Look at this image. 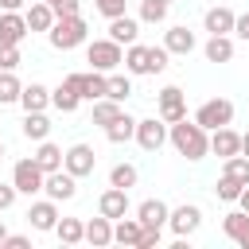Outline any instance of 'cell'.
I'll list each match as a JSON object with an SVG mask.
<instances>
[{
    "label": "cell",
    "instance_id": "6da1fadb",
    "mask_svg": "<svg viewBox=\"0 0 249 249\" xmlns=\"http://www.w3.org/2000/svg\"><path fill=\"white\" fill-rule=\"evenodd\" d=\"M167 140H171V148L183 156V160H206L210 156V132L198 124V121H175V124H167Z\"/></svg>",
    "mask_w": 249,
    "mask_h": 249
},
{
    "label": "cell",
    "instance_id": "7a4b0ae2",
    "mask_svg": "<svg viewBox=\"0 0 249 249\" xmlns=\"http://www.w3.org/2000/svg\"><path fill=\"white\" fill-rule=\"evenodd\" d=\"M86 35H89V27H86L82 12H78V16H58V19H54V27L47 31V39H51V47H54V51H74V47H82V43H86Z\"/></svg>",
    "mask_w": 249,
    "mask_h": 249
},
{
    "label": "cell",
    "instance_id": "3957f363",
    "mask_svg": "<svg viewBox=\"0 0 249 249\" xmlns=\"http://www.w3.org/2000/svg\"><path fill=\"white\" fill-rule=\"evenodd\" d=\"M86 62L93 66V70H101V74H113L121 62H124V47L117 43V39H93L89 47H86Z\"/></svg>",
    "mask_w": 249,
    "mask_h": 249
},
{
    "label": "cell",
    "instance_id": "277c9868",
    "mask_svg": "<svg viewBox=\"0 0 249 249\" xmlns=\"http://www.w3.org/2000/svg\"><path fill=\"white\" fill-rule=\"evenodd\" d=\"M12 183H16V191L19 195H39L43 191V183H47V171L35 163V156H27V160H16V167H12Z\"/></svg>",
    "mask_w": 249,
    "mask_h": 249
},
{
    "label": "cell",
    "instance_id": "5b68a950",
    "mask_svg": "<svg viewBox=\"0 0 249 249\" xmlns=\"http://www.w3.org/2000/svg\"><path fill=\"white\" fill-rule=\"evenodd\" d=\"M195 121H198L206 132H214V128H222V124L233 121V101H230V97H210V101H202V105L195 109Z\"/></svg>",
    "mask_w": 249,
    "mask_h": 249
},
{
    "label": "cell",
    "instance_id": "8992f818",
    "mask_svg": "<svg viewBox=\"0 0 249 249\" xmlns=\"http://www.w3.org/2000/svg\"><path fill=\"white\" fill-rule=\"evenodd\" d=\"M156 109H160V117H163L167 124H175V121L187 117V93H183L179 86H163V89L156 93Z\"/></svg>",
    "mask_w": 249,
    "mask_h": 249
},
{
    "label": "cell",
    "instance_id": "52a82bcc",
    "mask_svg": "<svg viewBox=\"0 0 249 249\" xmlns=\"http://www.w3.org/2000/svg\"><path fill=\"white\" fill-rule=\"evenodd\" d=\"M198 226H202V210L195 202H179L171 210V218H167V230L175 237H191V233H198Z\"/></svg>",
    "mask_w": 249,
    "mask_h": 249
},
{
    "label": "cell",
    "instance_id": "ba28073f",
    "mask_svg": "<svg viewBox=\"0 0 249 249\" xmlns=\"http://www.w3.org/2000/svg\"><path fill=\"white\" fill-rule=\"evenodd\" d=\"M136 144L144 148V152H160L163 144H167V121L160 117H144V121H136Z\"/></svg>",
    "mask_w": 249,
    "mask_h": 249
},
{
    "label": "cell",
    "instance_id": "9c48e42d",
    "mask_svg": "<svg viewBox=\"0 0 249 249\" xmlns=\"http://www.w3.org/2000/svg\"><path fill=\"white\" fill-rule=\"evenodd\" d=\"M43 195H47V198H54V202H70V198L78 195V175H70L66 167H58V171H47Z\"/></svg>",
    "mask_w": 249,
    "mask_h": 249
},
{
    "label": "cell",
    "instance_id": "30bf717a",
    "mask_svg": "<svg viewBox=\"0 0 249 249\" xmlns=\"http://www.w3.org/2000/svg\"><path fill=\"white\" fill-rule=\"evenodd\" d=\"M27 226L39 230V233H54V226H58V202L54 198H35L27 206Z\"/></svg>",
    "mask_w": 249,
    "mask_h": 249
},
{
    "label": "cell",
    "instance_id": "8fae6325",
    "mask_svg": "<svg viewBox=\"0 0 249 249\" xmlns=\"http://www.w3.org/2000/svg\"><path fill=\"white\" fill-rule=\"evenodd\" d=\"M62 167H66L70 175L86 179V175H93V167H97V152H93L89 144H70V148H66V160H62Z\"/></svg>",
    "mask_w": 249,
    "mask_h": 249
},
{
    "label": "cell",
    "instance_id": "7c38bea8",
    "mask_svg": "<svg viewBox=\"0 0 249 249\" xmlns=\"http://www.w3.org/2000/svg\"><path fill=\"white\" fill-rule=\"evenodd\" d=\"M27 19L23 12H0V47H19L27 39Z\"/></svg>",
    "mask_w": 249,
    "mask_h": 249
},
{
    "label": "cell",
    "instance_id": "4fadbf2b",
    "mask_svg": "<svg viewBox=\"0 0 249 249\" xmlns=\"http://www.w3.org/2000/svg\"><path fill=\"white\" fill-rule=\"evenodd\" d=\"M97 214H105V218H124L128 214V191L124 187H105L101 191V198H97Z\"/></svg>",
    "mask_w": 249,
    "mask_h": 249
},
{
    "label": "cell",
    "instance_id": "5bb4252c",
    "mask_svg": "<svg viewBox=\"0 0 249 249\" xmlns=\"http://www.w3.org/2000/svg\"><path fill=\"white\" fill-rule=\"evenodd\" d=\"M163 47H167L171 54H191V51L198 47V39H195V31H191L187 23H171V27L163 31Z\"/></svg>",
    "mask_w": 249,
    "mask_h": 249
},
{
    "label": "cell",
    "instance_id": "9a60e30c",
    "mask_svg": "<svg viewBox=\"0 0 249 249\" xmlns=\"http://www.w3.org/2000/svg\"><path fill=\"white\" fill-rule=\"evenodd\" d=\"M210 152H214V156H222V160L237 156V152H241V132H233L230 124L214 128V132H210Z\"/></svg>",
    "mask_w": 249,
    "mask_h": 249
},
{
    "label": "cell",
    "instance_id": "2e32d148",
    "mask_svg": "<svg viewBox=\"0 0 249 249\" xmlns=\"http://www.w3.org/2000/svg\"><path fill=\"white\" fill-rule=\"evenodd\" d=\"M136 218H140L144 226H152V230H163L167 218H171V206H167L163 198H144V202L136 206Z\"/></svg>",
    "mask_w": 249,
    "mask_h": 249
},
{
    "label": "cell",
    "instance_id": "e0dca14e",
    "mask_svg": "<svg viewBox=\"0 0 249 249\" xmlns=\"http://www.w3.org/2000/svg\"><path fill=\"white\" fill-rule=\"evenodd\" d=\"M23 19H27V27H31V31H43V35H47V31L54 27V19H58V16H54V8H51L47 0H35V4H27V8H23Z\"/></svg>",
    "mask_w": 249,
    "mask_h": 249
},
{
    "label": "cell",
    "instance_id": "ac0fdd59",
    "mask_svg": "<svg viewBox=\"0 0 249 249\" xmlns=\"http://www.w3.org/2000/svg\"><path fill=\"white\" fill-rule=\"evenodd\" d=\"M233 23H237V16H233L226 4L206 8V16H202V27H206L210 35H233Z\"/></svg>",
    "mask_w": 249,
    "mask_h": 249
},
{
    "label": "cell",
    "instance_id": "d6986e66",
    "mask_svg": "<svg viewBox=\"0 0 249 249\" xmlns=\"http://www.w3.org/2000/svg\"><path fill=\"white\" fill-rule=\"evenodd\" d=\"M109 39H117L121 47H128V43H136L140 39V16H117V19H109Z\"/></svg>",
    "mask_w": 249,
    "mask_h": 249
},
{
    "label": "cell",
    "instance_id": "ffe728a7",
    "mask_svg": "<svg viewBox=\"0 0 249 249\" xmlns=\"http://www.w3.org/2000/svg\"><path fill=\"white\" fill-rule=\"evenodd\" d=\"M140 233H144V222H140V218H128V214H124V218L113 222V241H117V245H132V249H136V245H140Z\"/></svg>",
    "mask_w": 249,
    "mask_h": 249
},
{
    "label": "cell",
    "instance_id": "44dd1931",
    "mask_svg": "<svg viewBox=\"0 0 249 249\" xmlns=\"http://www.w3.org/2000/svg\"><path fill=\"white\" fill-rule=\"evenodd\" d=\"M19 105H23V113H43V109L51 105V89H47L43 82H31V86H23Z\"/></svg>",
    "mask_w": 249,
    "mask_h": 249
},
{
    "label": "cell",
    "instance_id": "7402d4cb",
    "mask_svg": "<svg viewBox=\"0 0 249 249\" xmlns=\"http://www.w3.org/2000/svg\"><path fill=\"white\" fill-rule=\"evenodd\" d=\"M86 241L89 245H113V218H105V214H97V218H89L86 222Z\"/></svg>",
    "mask_w": 249,
    "mask_h": 249
},
{
    "label": "cell",
    "instance_id": "603a6c76",
    "mask_svg": "<svg viewBox=\"0 0 249 249\" xmlns=\"http://www.w3.org/2000/svg\"><path fill=\"white\" fill-rule=\"evenodd\" d=\"M19 132L27 136V140H47L51 136V121H47V109L43 113H23V124H19Z\"/></svg>",
    "mask_w": 249,
    "mask_h": 249
},
{
    "label": "cell",
    "instance_id": "cb8c5ba5",
    "mask_svg": "<svg viewBox=\"0 0 249 249\" xmlns=\"http://www.w3.org/2000/svg\"><path fill=\"white\" fill-rule=\"evenodd\" d=\"M105 140H109V144H128V140H136V117L121 113V117L105 128Z\"/></svg>",
    "mask_w": 249,
    "mask_h": 249
},
{
    "label": "cell",
    "instance_id": "d4e9b609",
    "mask_svg": "<svg viewBox=\"0 0 249 249\" xmlns=\"http://www.w3.org/2000/svg\"><path fill=\"white\" fill-rule=\"evenodd\" d=\"M202 54H206V62H230L233 58V39L230 35H210Z\"/></svg>",
    "mask_w": 249,
    "mask_h": 249
},
{
    "label": "cell",
    "instance_id": "484cf974",
    "mask_svg": "<svg viewBox=\"0 0 249 249\" xmlns=\"http://www.w3.org/2000/svg\"><path fill=\"white\" fill-rule=\"evenodd\" d=\"M62 160H66V152H62L58 144L39 140V148H35V163H39L43 171H58V167H62Z\"/></svg>",
    "mask_w": 249,
    "mask_h": 249
},
{
    "label": "cell",
    "instance_id": "4316f807",
    "mask_svg": "<svg viewBox=\"0 0 249 249\" xmlns=\"http://www.w3.org/2000/svg\"><path fill=\"white\" fill-rule=\"evenodd\" d=\"M54 237H58L62 245H78V241H86V222H82V218H58Z\"/></svg>",
    "mask_w": 249,
    "mask_h": 249
},
{
    "label": "cell",
    "instance_id": "83f0119b",
    "mask_svg": "<svg viewBox=\"0 0 249 249\" xmlns=\"http://www.w3.org/2000/svg\"><path fill=\"white\" fill-rule=\"evenodd\" d=\"M121 113H124V105L113 101V97H97V101H93V124H101V128H109Z\"/></svg>",
    "mask_w": 249,
    "mask_h": 249
},
{
    "label": "cell",
    "instance_id": "f1b7e54d",
    "mask_svg": "<svg viewBox=\"0 0 249 249\" xmlns=\"http://www.w3.org/2000/svg\"><path fill=\"white\" fill-rule=\"evenodd\" d=\"M51 105H54L58 113H74V109L82 105V93H74L66 82H58V86L51 89Z\"/></svg>",
    "mask_w": 249,
    "mask_h": 249
},
{
    "label": "cell",
    "instance_id": "f546056e",
    "mask_svg": "<svg viewBox=\"0 0 249 249\" xmlns=\"http://www.w3.org/2000/svg\"><path fill=\"white\" fill-rule=\"evenodd\" d=\"M222 233H226L230 241H241V237L249 233V214H245V210H230V214L222 218Z\"/></svg>",
    "mask_w": 249,
    "mask_h": 249
},
{
    "label": "cell",
    "instance_id": "4dcf8cb0",
    "mask_svg": "<svg viewBox=\"0 0 249 249\" xmlns=\"http://www.w3.org/2000/svg\"><path fill=\"white\" fill-rule=\"evenodd\" d=\"M23 82L16 78V70H0V105H19Z\"/></svg>",
    "mask_w": 249,
    "mask_h": 249
},
{
    "label": "cell",
    "instance_id": "1f68e13d",
    "mask_svg": "<svg viewBox=\"0 0 249 249\" xmlns=\"http://www.w3.org/2000/svg\"><path fill=\"white\" fill-rule=\"evenodd\" d=\"M124 70L128 74H148V47L144 43H128L124 47Z\"/></svg>",
    "mask_w": 249,
    "mask_h": 249
},
{
    "label": "cell",
    "instance_id": "d6a6232c",
    "mask_svg": "<svg viewBox=\"0 0 249 249\" xmlns=\"http://www.w3.org/2000/svg\"><path fill=\"white\" fill-rule=\"evenodd\" d=\"M136 179H140V171L132 167V163H113L109 167V187H136Z\"/></svg>",
    "mask_w": 249,
    "mask_h": 249
},
{
    "label": "cell",
    "instance_id": "836d02e7",
    "mask_svg": "<svg viewBox=\"0 0 249 249\" xmlns=\"http://www.w3.org/2000/svg\"><path fill=\"white\" fill-rule=\"evenodd\" d=\"M109 93V74H101V70H89V78H86V101L93 105L97 97H105Z\"/></svg>",
    "mask_w": 249,
    "mask_h": 249
},
{
    "label": "cell",
    "instance_id": "e575fe53",
    "mask_svg": "<svg viewBox=\"0 0 249 249\" xmlns=\"http://www.w3.org/2000/svg\"><path fill=\"white\" fill-rule=\"evenodd\" d=\"M222 175H230V179H237V183H245L249 187V156H230L226 160V167H222Z\"/></svg>",
    "mask_w": 249,
    "mask_h": 249
},
{
    "label": "cell",
    "instance_id": "d590c367",
    "mask_svg": "<svg viewBox=\"0 0 249 249\" xmlns=\"http://www.w3.org/2000/svg\"><path fill=\"white\" fill-rule=\"evenodd\" d=\"M128 93H132V78L128 74H109V93L105 97H113V101H128Z\"/></svg>",
    "mask_w": 249,
    "mask_h": 249
},
{
    "label": "cell",
    "instance_id": "8d00e7d4",
    "mask_svg": "<svg viewBox=\"0 0 249 249\" xmlns=\"http://www.w3.org/2000/svg\"><path fill=\"white\" fill-rule=\"evenodd\" d=\"M245 191V183H237V179H230V175H222L218 179V187H214V195L222 198V202H237V195Z\"/></svg>",
    "mask_w": 249,
    "mask_h": 249
},
{
    "label": "cell",
    "instance_id": "74e56055",
    "mask_svg": "<svg viewBox=\"0 0 249 249\" xmlns=\"http://www.w3.org/2000/svg\"><path fill=\"white\" fill-rule=\"evenodd\" d=\"M163 19H167V4H160V0L140 4V23H163Z\"/></svg>",
    "mask_w": 249,
    "mask_h": 249
},
{
    "label": "cell",
    "instance_id": "f35d334b",
    "mask_svg": "<svg viewBox=\"0 0 249 249\" xmlns=\"http://www.w3.org/2000/svg\"><path fill=\"white\" fill-rule=\"evenodd\" d=\"M167 58H171V51L160 43V47H148V74H163L167 70Z\"/></svg>",
    "mask_w": 249,
    "mask_h": 249
},
{
    "label": "cell",
    "instance_id": "ab89813d",
    "mask_svg": "<svg viewBox=\"0 0 249 249\" xmlns=\"http://www.w3.org/2000/svg\"><path fill=\"white\" fill-rule=\"evenodd\" d=\"M124 4H128V0H93V8H97L105 19H117V16H124Z\"/></svg>",
    "mask_w": 249,
    "mask_h": 249
},
{
    "label": "cell",
    "instance_id": "60d3db41",
    "mask_svg": "<svg viewBox=\"0 0 249 249\" xmlns=\"http://www.w3.org/2000/svg\"><path fill=\"white\" fill-rule=\"evenodd\" d=\"M19 62H23L19 47H0V70H16Z\"/></svg>",
    "mask_w": 249,
    "mask_h": 249
},
{
    "label": "cell",
    "instance_id": "b9f144b4",
    "mask_svg": "<svg viewBox=\"0 0 249 249\" xmlns=\"http://www.w3.org/2000/svg\"><path fill=\"white\" fill-rule=\"evenodd\" d=\"M16 195H19L16 183H0V210H12L16 206Z\"/></svg>",
    "mask_w": 249,
    "mask_h": 249
},
{
    "label": "cell",
    "instance_id": "7bdbcfd3",
    "mask_svg": "<svg viewBox=\"0 0 249 249\" xmlns=\"http://www.w3.org/2000/svg\"><path fill=\"white\" fill-rule=\"evenodd\" d=\"M86 78H89V74H66L62 82H66L74 93H82V101H86Z\"/></svg>",
    "mask_w": 249,
    "mask_h": 249
},
{
    "label": "cell",
    "instance_id": "ee69618b",
    "mask_svg": "<svg viewBox=\"0 0 249 249\" xmlns=\"http://www.w3.org/2000/svg\"><path fill=\"white\" fill-rule=\"evenodd\" d=\"M156 245H160V230L144 226V233H140V245H136V249H156Z\"/></svg>",
    "mask_w": 249,
    "mask_h": 249
},
{
    "label": "cell",
    "instance_id": "f6af8a7d",
    "mask_svg": "<svg viewBox=\"0 0 249 249\" xmlns=\"http://www.w3.org/2000/svg\"><path fill=\"white\" fill-rule=\"evenodd\" d=\"M54 16H78V0H54Z\"/></svg>",
    "mask_w": 249,
    "mask_h": 249
},
{
    "label": "cell",
    "instance_id": "bcb514c9",
    "mask_svg": "<svg viewBox=\"0 0 249 249\" xmlns=\"http://www.w3.org/2000/svg\"><path fill=\"white\" fill-rule=\"evenodd\" d=\"M233 35H237L241 43H249V12H241V16H237V23H233Z\"/></svg>",
    "mask_w": 249,
    "mask_h": 249
},
{
    "label": "cell",
    "instance_id": "7dc6e473",
    "mask_svg": "<svg viewBox=\"0 0 249 249\" xmlns=\"http://www.w3.org/2000/svg\"><path fill=\"white\" fill-rule=\"evenodd\" d=\"M31 245V237H23V233H8V241H4V249H27Z\"/></svg>",
    "mask_w": 249,
    "mask_h": 249
},
{
    "label": "cell",
    "instance_id": "c3c4849f",
    "mask_svg": "<svg viewBox=\"0 0 249 249\" xmlns=\"http://www.w3.org/2000/svg\"><path fill=\"white\" fill-rule=\"evenodd\" d=\"M27 0H0V12H23Z\"/></svg>",
    "mask_w": 249,
    "mask_h": 249
},
{
    "label": "cell",
    "instance_id": "681fc988",
    "mask_svg": "<svg viewBox=\"0 0 249 249\" xmlns=\"http://www.w3.org/2000/svg\"><path fill=\"white\" fill-rule=\"evenodd\" d=\"M237 206H241V210H245V214H249V187H245V191H241V195H237Z\"/></svg>",
    "mask_w": 249,
    "mask_h": 249
},
{
    "label": "cell",
    "instance_id": "f907efd6",
    "mask_svg": "<svg viewBox=\"0 0 249 249\" xmlns=\"http://www.w3.org/2000/svg\"><path fill=\"white\" fill-rule=\"evenodd\" d=\"M241 156H249V132H241Z\"/></svg>",
    "mask_w": 249,
    "mask_h": 249
},
{
    "label": "cell",
    "instance_id": "816d5d0a",
    "mask_svg": "<svg viewBox=\"0 0 249 249\" xmlns=\"http://www.w3.org/2000/svg\"><path fill=\"white\" fill-rule=\"evenodd\" d=\"M4 241H8V226L0 222V245H4Z\"/></svg>",
    "mask_w": 249,
    "mask_h": 249
},
{
    "label": "cell",
    "instance_id": "f5cc1de1",
    "mask_svg": "<svg viewBox=\"0 0 249 249\" xmlns=\"http://www.w3.org/2000/svg\"><path fill=\"white\" fill-rule=\"evenodd\" d=\"M237 245H241V249H249V233H245V237H241V241H237Z\"/></svg>",
    "mask_w": 249,
    "mask_h": 249
},
{
    "label": "cell",
    "instance_id": "db71d44e",
    "mask_svg": "<svg viewBox=\"0 0 249 249\" xmlns=\"http://www.w3.org/2000/svg\"><path fill=\"white\" fill-rule=\"evenodd\" d=\"M160 4H167V8H171V4H175V0H160Z\"/></svg>",
    "mask_w": 249,
    "mask_h": 249
},
{
    "label": "cell",
    "instance_id": "11a10c76",
    "mask_svg": "<svg viewBox=\"0 0 249 249\" xmlns=\"http://www.w3.org/2000/svg\"><path fill=\"white\" fill-rule=\"evenodd\" d=\"M0 160H4V140H0Z\"/></svg>",
    "mask_w": 249,
    "mask_h": 249
},
{
    "label": "cell",
    "instance_id": "9f6ffc18",
    "mask_svg": "<svg viewBox=\"0 0 249 249\" xmlns=\"http://www.w3.org/2000/svg\"><path fill=\"white\" fill-rule=\"evenodd\" d=\"M47 4H54V0H47Z\"/></svg>",
    "mask_w": 249,
    "mask_h": 249
}]
</instances>
